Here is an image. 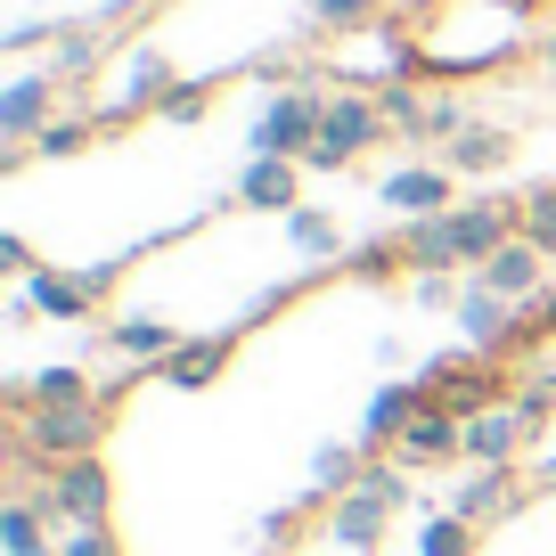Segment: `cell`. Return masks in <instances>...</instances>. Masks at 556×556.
<instances>
[{
	"label": "cell",
	"instance_id": "5bb4252c",
	"mask_svg": "<svg viewBox=\"0 0 556 556\" xmlns=\"http://www.w3.org/2000/svg\"><path fill=\"white\" fill-rule=\"evenodd\" d=\"M475 278H483V287H500L507 303H532L540 287H548V254H540V245H532V238L516 229V238H507V245H500V254H491V262H483Z\"/></svg>",
	"mask_w": 556,
	"mask_h": 556
},
{
	"label": "cell",
	"instance_id": "d6986e66",
	"mask_svg": "<svg viewBox=\"0 0 556 556\" xmlns=\"http://www.w3.org/2000/svg\"><path fill=\"white\" fill-rule=\"evenodd\" d=\"M25 303H34L41 319H90L99 312V287H90L83 270H34L25 278Z\"/></svg>",
	"mask_w": 556,
	"mask_h": 556
},
{
	"label": "cell",
	"instance_id": "3957f363",
	"mask_svg": "<svg viewBox=\"0 0 556 556\" xmlns=\"http://www.w3.org/2000/svg\"><path fill=\"white\" fill-rule=\"evenodd\" d=\"M417 384H426L434 409H458V417H483V409H500V401H516V393H507V368L491 361V352H475V344L434 352Z\"/></svg>",
	"mask_w": 556,
	"mask_h": 556
},
{
	"label": "cell",
	"instance_id": "1f68e13d",
	"mask_svg": "<svg viewBox=\"0 0 556 556\" xmlns=\"http://www.w3.org/2000/svg\"><path fill=\"white\" fill-rule=\"evenodd\" d=\"M213 90H222V83H189V74H180V83L164 90L156 115H164V123H205V115H213Z\"/></svg>",
	"mask_w": 556,
	"mask_h": 556
},
{
	"label": "cell",
	"instance_id": "ac0fdd59",
	"mask_svg": "<svg viewBox=\"0 0 556 556\" xmlns=\"http://www.w3.org/2000/svg\"><path fill=\"white\" fill-rule=\"evenodd\" d=\"M426 409V384H377V401H368V417H361V442L368 451H393L401 434H409V417Z\"/></svg>",
	"mask_w": 556,
	"mask_h": 556
},
{
	"label": "cell",
	"instance_id": "8992f818",
	"mask_svg": "<svg viewBox=\"0 0 556 556\" xmlns=\"http://www.w3.org/2000/svg\"><path fill=\"white\" fill-rule=\"evenodd\" d=\"M58 74L50 66H25V74H9V90H0V139H9V173L25 164V148H34L41 131L58 123Z\"/></svg>",
	"mask_w": 556,
	"mask_h": 556
},
{
	"label": "cell",
	"instance_id": "30bf717a",
	"mask_svg": "<svg viewBox=\"0 0 556 556\" xmlns=\"http://www.w3.org/2000/svg\"><path fill=\"white\" fill-rule=\"evenodd\" d=\"M393 516H401L393 500H377V491L352 483L344 500H328V548H344V556H377V548H384V532H393Z\"/></svg>",
	"mask_w": 556,
	"mask_h": 556
},
{
	"label": "cell",
	"instance_id": "4fadbf2b",
	"mask_svg": "<svg viewBox=\"0 0 556 556\" xmlns=\"http://www.w3.org/2000/svg\"><path fill=\"white\" fill-rule=\"evenodd\" d=\"M393 458H401V467H451V458H467V417L426 401V409L409 417V434L393 442Z\"/></svg>",
	"mask_w": 556,
	"mask_h": 556
},
{
	"label": "cell",
	"instance_id": "83f0119b",
	"mask_svg": "<svg viewBox=\"0 0 556 556\" xmlns=\"http://www.w3.org/2000/svg\"><path fill=\"white\" fill-rule=\"evenodd\" d=\"M475 532H483V523L442 507V516H426V532H417V556H475Z\"/></svg>",
	"mask_w": 556,
	"mask_h": 556
},
{
	"label": "cell",
	"instance_id": "7c38bea8",
	"mask_svg": "<svg viewBox=\"0 0 556 556\" xmlns=\"http://www.w3.org/2000/svg\"><path fill=\"white\" fill-rule=\"evenodd\" d=\"M532 434H540L532 409H523V401H500V409L467 417V467H516Z\"/></svg>",
	"mask_w": 556,
	"mask_h": 556
},
{
	"label": "cell",
	"instance_id": "5b68a950",
	"mask_svg": "<svg viewBox=\"0 0 556 556\" xmlns=\"http://www.w3.org/2000/svg\"><path fill=\"white\" fill-rule=\"evenodd\" d=\"M319 115H328V99H319L312 83H295V90H278L270 106L254 115V156H287V164H303L312 156V139H319Z\"/></svg>",
	"mask_w": 556,
	"mask_h": 556
},
{
	"label": "cell",
	"instance_id": "f1b7e54d",
	"mask_svg": "<svg viewBox=\"0 0 556 556\" xmlns=\"http://www.w3.org/2000/svg\"><path fill=\"white\" fill-rule=\"evenodd\" d=\"M90 139H99V115H58L50 131H41L34 148H25V164H34V156H83Z\"/></svg>",
	"mask_w": 556,
	"mask_h": 556
},
{
	"label": "cell",
	"instance_id": "52a82bcc",
	"mask_svg": "<svg viewBox=\"0 0 556 556\" xmlns=\"http://www.w3.org/2000/svg\"><path fill=\"white\" fill-rule=\"evenodd\" d=\"M41 507L58 516V532H74V523H106V507H115V475H106L99 458H66V467L41 475Z\"/></svg>",
	"mask_w": 556,
	"mask_h": 556
},
{
	"label": "cell",
	"instance_id": "9c48e42d",
	"mask_svg": "<svg viewBox=\"0 0 556 556\" xmlns=\"http://www.w3.org/2000/svg\"><path fill=\"white\" fill-rule=\"evenodd\" d=\"M523 229V213L507 197H475V205H451V245H458V270H483L507 238Z\"/></svg>",
	"mask_w": 556,
	"mask_h": 556
},
{
	"label": "cell",
	"instance_id": "44dd1931",
	"mask_svg": "<svg viewBox=\"0 0 556 556\" xmlns=\"http://www.w3.org/2000/svg\"><path fill=\"white\" fill-rule=\"evenodd\" d=\"M229 352H238V328H229V336H189V344H180L173 361L156 368V377H164V384H180V393H205V384L229 368Z\"/></svg>",
	"mask_w": 556,
	"mask_h": 556
},
{
	"label": "cell",
	"instance_id": "4316f807",
	"mask_svg": "<svg viewBox=\"0 0 556 556\" xmlns=\"http://www.w3.org/2000/svg\"><path fill=\"white\" fill-rule=\"evenodd\" d=\"M361 467H368V458L352 451V442H319V451H312V491H319V500H344V491L361 483Z\"/></svg>",
	"mask_w": 556,
	"mask_h": 556
},
{
	"label": "cell",
	"instance_id": "d590c367",
	"mask_svg": "<svg viewBox=\"0 0 556 556\" xmlns=\"http://www.w3.org/2000/svg\"><path fill=\"white\" fill-rule=\"evenodd\" d=\"M58 556H123V540H115V523H74L58 540Z\"/></svg>",
	"mask_w": 556,
	"mask_h": 556
},
{
	"label": "cell",
	"instance_id": "f546056e",
	"mask_svg": "<svg viewBox=\"0 0 556 556\" xmlns=\"http://www.w3.org/2000/svg\"><path fill=\"white\" fill-rule=\"evenodd\" d=\"M352 278H368V287H384V278H401L409 270V254H401V238H368V245H352Z\"/></svg>",
	"mask_w": 556,
	"mask_h": 556
},
{
	"label": "cell",
	"instance_id": "4dcf8cb0",
	"mask_svg": "<svg viewBox=\"0 0 556 556\" xmlns=\"http://www.w3.org/2000/svg\"><path fill=\"white\" fill-rule=\"evenodd\" d=\"M384 99V123H393V131H409V139H426V123H434V99H417L409 83H384L377 90Z\"/></svg>",
	"mask_w": 556,
	"mask_h": 556
},
{
	"label": "cell",
	"instance_id": "7402d4cb",
	"mask_svg": "<svg viewBox=\"0 0 556 556\" xmlns=\"http://www.w3.org/2000/svg\"><path fill=\"white\" fill-rule=\"evenodd\" d=\"M507 507H516V467H467V483L451 491V516H467V523H491Z\"/></svg>",
	"mask_w": 556,
	"mask_h": 556
},
{
	"label": "cell",
	"instance_id": "cb8c5ba5",
	"mask_svg": "<svg viewBox=\"0 0 556 556\" xmlns=\"http://www.w3.org/2000/svg\"><path fill=\"white\" fill-rule=\"evenodd\" d=\"M401 254H409V278H426V270H458L451 213H434V222H401Z\"/></svg>",
	"mask_w": 556,
	"mask_h": 556
},
{
	"label": "cell",
	"instance_id": "2e32d148",
	"mask_svg": "<svg viewBox=\"0 0 556 556\" xmlns=\"http://www.w3.org/2000/svg\"><path fill=\"white\" fill-rule=\"evenodd\" d=\"M238 205H254V213H295V205H303V164L254 156V164L238 173Z\"/></svg>",
	"mask_w": 556,
	"mask_h": 556
},
{
	"label": "cell",
	"instance_id": "d4e9b609",
	"mask_svg": "<svg viewBox=\"0 0 556 556\" xmlns=\"http://www.w3.org/2000/svg\"><path fill=\"white\" fill-rule=\"evenodd\" d=\"M287 245H295L303 262H344V254H352L344 229H336V213H319V205H295V213H287Z\"/></svg>",
	"mask_w": 556,
	"mask_h": 556
},
{
	"label": "cell",
	"instance_id": "8d00e7d4",
	"mask_svg": "<svg viewBox=\"0 0 556 556\" xmlns=\"http://www.w3.org/2000/svg\"><path fill=\"white\" fill-rule=\"evenodd\" d=\"M0 270H17V278H34L41 262H34V245H25V238H0Z\"/></svg>",
	"mask_w": 556,
	"mask_h": 556
},
{
	"label": "cell",
	"instance_id": "603a6c76",
	"mask_svg": "<svg viewBox=\"0 0 556 556\" xmlns=\"http://www.w3.org/2000/svg\"><path fill=\"white\" fill-rule=\"evenodd\" d=\"M507 156H516V139L491 131V123H467L458 139H442V164H451V173H507Z\"/></svg>",
	"mask_w": 556,
	"mask_h": 556
},
{
	"label": "cell",
	"instance_id": "484cf974",
	"mask_svg": "<svg viewBox=\"0 0 556 556\" xmlns=\"http://www.w3.org/2000/svg\"><path fill=\"white\" fill-rule=\"evenodd\" d=\"M58 401H99L83 368H41V377L9 384V409H58Z\"/></svg>",
	"mask_w": 556,
	"mask_h": 556
},
{
	"label": "cell",
	"instance_id": "7a4b0ae2",
	"mask_svg": "<svg viewBox=\"0 0 556 556\" xmlns=\"http://www.w3.org/2000/svg\"><path fill=\"white\" fill-rule=\"evenodd\" d=\"M384 131H393V123H384V99H368V90H328V115H319V139H312V156H303V173H352Z\"/></svg>",
	"mask_w": 556,
	"mask_h": 556
},
{
	"label": "cell",
	"instance_id": "ba28073f",
	"mask_svg": "<svg viewBox=\"0 0 556 556\" xmlns=\"http://www.w3.org/2000/svg\"><path fill=\"white\" fill-rule=\"evenodd\" d=\"M451 312H458V336H467L475 352H491V361H507V344H516V328H523V303H507L500 287H483V278H467Z\"/></svg>",
	"mask_w": 556,
	"mask_h": 556
},
{
	"label": "cell",
	"instance_id": "d6a6232c",
	"mask_svg": "<svg viewBox=\"0 0 556 556\" xmlns=\"http://www.w3.org/2000/svg\"><path fill=\"white\" fill-rule=\"evenodd\" d=\"M377 9L384 0H312V17L328 25V34H368V25H384Z\"/></svg>",
	"mask_w": 556,
	"mask_h": 556
},
{
	"label": "cell",
	"instance_id": "74e56055",
	"mask_svg": "<svg viewBox=\"0 0 556 556\" xmlns=\"http://www.w3.org/2000/svg\"><path fill=\"white\" fill-rule=\"evenodd\" d=\"M540 58H548V66H556V34H548V41H540Z\"/></svg>",
	"mask_w": 556,
	"mask_h": 556
},
{
	"label": "cell",
	"instance_id": "8fae6325",
	"mask_svg": "<svg viewBox=\"0 0 556 556\" xmlns=\"http://www.w3.org/2000/svg\"><path fill=\"white\" fill-rule=\"evenodd\" d=\"M377 205H393L401 222H434V213L458 205V173L451 164H401V173H384Z\"/></svg>",
	"mask_w": 556,
	"mask_h": 556
},
{
	"label": "cell",
	"instance_id": "e575fe53",
	"mask_svg": "<svg viewBox=\"0 0 556 556\" xmlns=\"http://www.w3.org/2000/svg\"><path fill=\"white\" fill-rule=\"evenodd\" d=\"M523 238H532L540 254H556V189H532V197H523Z\"/></svg>",
	"mask_w": 556,
	"mask_h": 556
},
{
	"label": "cell",
	"instance_id": "836d02e7",
	"mask_svg": "<svg viewBox=\"0 0 556 556\" xmlns=\"http://www.w3.org/2000/svg\"><path fill=\"white\" fill-rule=\"evenodd\" d=\"M548 336H556V278L540 287L532 303H523V328H516V344H507V352H540Z\"/></svg>",
	"mask_w": 556,
	"mask_h": 556
},
{
	"label": "cell",
	"instance_id": "e0dca14e",
	"mask_svg": "<svg viewBox=\"0 0 556 556\" xmlns=\"http://www.w3.org/2000/svg\"><path fill=\"white\" fill-rule=\"evenodd\" d=\"M50 74H58L66 90L99 83V74H106V41H99V25H50Z\"/></svg>",
	"mask_w": 556,
	"mask_h": 556
},
{
	"label": "cell",
	"instance_id": "ffe728a7",
	"mask_svg": "<svg viewBox=\"0 0 556 556\" xmlns=\"http://www.w3.org/2000/svg\"><path fill=\"white\" fill-rule=\"evenodd\" d=\"M106 344H115L131 368H164L180 344H189V336H180V328H164V319H148V312H123L115 328H106Z\"/></svg>",
	"mask_w": 556,
	"mask_h": 556
},
{
	"label": "cell",
	"instance_id": "277c9868",
	"mask_svg": "<svg viewBox=\"0 0 556 556\" xmlns=\"http://www.w3.org/2000/svg\"><path fill=\"white\" fill-rule=\"evenodd\" d=\"M180 74L164 66V50H123L115 66H106V90H99V131H115V123H139V115H156L164 90H173Z\"/></svg>",
	"mask_w": 556,
	"mask_h": 556
},
{
	"label": "cell",
	"instance_id": "9a60e30c",
	"mask_svg": "<svg viewBox=\"0 0 556 556\" xmlns=\"http://www.w3.org/2000/svg\"><path fill=\"white\" fill-rule=\"evenodd\" d=\"M58 516L41 507V491H17V500L0 507V556H58Z\"/></svg>",
	"mask_w": 556,
	"mask_h": 556
},
{
	"label": "cell",
	"instance_id": "6da1fadb",
	"mask_svg": "<svg viewBox=\"0 0 556 556\" xmlns=\"http://www.w3.org/2000/svg\"><path fill=\"white\" fill-rule=\"evenodd\" d=\"M106 434V409L99 401H58V409H17V451L34 475L66 467V458H99Z\"/></svg>",
	"mask_w": 556,
	"mask_h": 556
}]
</instances>
